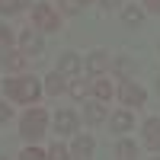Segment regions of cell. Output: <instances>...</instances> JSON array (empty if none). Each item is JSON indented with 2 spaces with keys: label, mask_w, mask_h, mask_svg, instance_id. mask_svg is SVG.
I'll return each mask as SVG.
<instances>
[{
  "label": "cell",
  "mask_w": 160,
  "mask_h": 160,
  "mask_svg": "<svg viewBox=\"0 0 160 160\" xmlns=\"http://www.w3.org/2000/svg\"><path fill=\"white\" fill-rule=\"evenodd\" d=\"M3 90L16 102H35V96H38V83L32 77H10V80H3Z\"/></svg>",
  "instance_id": "1"
},
{
  "label": "cell",
  "mask_w": 160,
  "mask_h": 160,
  "mask_svg": "<svg viewBox=\"0 0 160 160\" xmlns=\"http://www.w3.org/2000/svg\"><path fill=\"white\" fill-rule=\"evenodd\" d=\"M45 122H48V115H45L42 109L26 112V115H22V122H19V135H22V138H29V141L42 138V135H45Z\"/></svg>",
  "instance_id": "2"
},
{
  "label": "cell",
  "mask_w": 160,
  "mask_h": 160,
  "mask_svg": "<svg viewBox=\"0 0 160 160\" xmlns=\"http://www.w3.org/2000/svg\"><path fill=\"white\" fill-rule=\"evenodd\" d=\"M32 22L38 26V29H45V32H55L58 29V13L51 10L48 3H38V7H32Z\"/></svg>",
  "instance_id": "3"
},
{
  "label": "cell",
  "mask_w": 160,
  "mask_h": 160,
  "mask_svg": "<svg viewBox=\"0 0 160 160\" xmlns=\"http://www.w3.org/2000/svg\"><path fill=\"white\" fill-rule=\"evenodd\" d=\"M118 96H122L125 106H144V90H141L138 83H131V80H125V83H122Z\"/></svg>",
  "instance_id": "4"
},
{
  "label": "cell",
  "mask_w": 160,
  "mask_h": 160,
  "mask_svg": "<svg viewBox=\"0 0 160 160\" xmlns=\"http://www.w3.org/2000/svg\"><path fill=\"white\" fill-rule=\"evenodd\" d=\"M144 141H148V148L160 151V118H148L144 122Z\"/></svg>",
  "instance_id": "5"
},
{
  "label": "cell",
  "mask_w": 160,
  "mask_h": 160,
  "mask_svg": "<svg viewBox=\"0 0 160 160\" xmlns=\"http://www.w3.org/2000/svg\"><path fill=\"white\" fill-rule=\"evenodd\" d=\"M26 64H29V55H26V51H7L3 55V68L7 71H22Z\"/></svg>",
  "instance_id": "6"
},
{
  "label": "cell",
  "mask_w": 160,
  "mask_h": 160,
  "mask_svg": "<svg viewBox=\"0 0 160 160\" xmlns=\"http://www.w3.org/2000/svg\"><path fill=\"white\" fill-rule=\"evenodd\" d=\"M55 128L61 131V135H71V131L77 128V118H74V112H58V115H55Z\"/></svg>",
  "instance_id": "7"
},
{
  "label": "cell",
  "mask_w": 160,
  "mask_h": 160,
  "mask_svg": "<svg viewBox=\"0 0 160 160\" xmlns=\"http://www.w3.org/2000/svg\"><path fill=\"white\" fill-rule=\"evenodd\" d=\"M19 42H22V51H26V55H38V51H42V38H38L32 29H29V32H22Z\"/></svg>",
  "instance_id": "8"
},
{
  "label": "cell",
  "mask_w": 160,
  "mask_h": 160,
  "mask_svg": "<svg viewBox=\"0 0 160 160\" xmlns=\"http://www.w3.org/2000/svg\"><path fill=\"white\" fill-rule=\"evenodd\" d=\"M87 68H90V74H102L106 68H109V58H106L102 51H96V55L87 58Z\"/></svg>",
  "instance_id": "9"
},
{
  "label": "cell",
  "mask_w": 160,
  "mask_h": 160,
  "mask_svg": "<svg viewBox=\"0 0 160 160\" xmlns=\"http://www.w3.org/2000/svg\"><path fill=\"white\" fill-rule=\"evenodd\" d=\"M80 71V58L77 55H64L58 61V74H77Z\"/></svg>",
  "instance_id": "10"
},
{
  "label": "cell",
  "mask_w": 160,
  "mask_h": 160,
  "mask_svg": "<svg viewBox=\"0 0 160 160\" xmlns=\"http://www.w3.org/2000/svg\"><path fill=\"white\" fill-rule=\"evenodd\" d=\"M131 125H135V118L128 112H115L112 115V131H131Z\"/></svg>",
  "instance_id": "11"
},
{
  "label": "cell",
  "mask_w": 160,
  "mask_h": 160,
  "mask_svg": "<svg viewBox=\"0 0 160 160\" xmlns=\"http://www.w3.org/2000/svg\"><path fill=\"white\" fill-rule=\"evenodd\" d=\"M90 154H93V138H87V135L77 138L74 141V157H90Z\"/></svg>",
  "instance_id": "12"
},
{
  "label": "cell",
  "mask_w": 160,
  "mask_h": 160,
  "mask_svg": "<svg viewBox=\"0 0 160 160\" xmlns=\"http://www.w3.org/2000/svg\"><path fill=\"white\" fill-rule=\"evenodd\" d=\"M64 87H68V83H64V77H61V74H51V77H48V83H45V90L51 93V96L64 93Z\"/></svg>",
  "instance_id": "13"
},
{
  "label": "cell",
  "mask_w": 160,
  "mask_h": 160,
  "mask_svg": "<svg viewBox=\"0 0 160 160\" xmlns=\"http://www.w3.org/2000/svg\"><path fill=\"white\" fill-rule=\"evenodd\" d=\"M115 154H118V160H135V157H138V148H135L131 141H122Z\"/></svg>",
  "instance_id": "14"
},
{
  "label": "cell",
  "mask_w": 160,
  "mask_h": 160,
  "mask_svg": "<svg viewBox=\"0 0 160 160\" xmlns=\"http://www.w3.org/2000/svg\"><path fill=\"white\" fill-rule=\"evenodd\" d=\"M26 3H29V0H0V13H3V16L7 13H19Z\"/></svg>",
  "instance_id": "15"
},
{
  "label": "cell",
  "mask_w": 160,
  "mask_h": 160,
  "mask_svg": "<svg viewBox=\"0 0 160 160\" xmlns=\"http://www.w3.org/2000/svg\"><path fill=\"white\" fill-rule=\"evenodd\" d=\"M87 118H90V122H102V118H106V106L90 102V106H87Z\"/></svg>",
  "instance_id": "16"
},
{
  "label": "cell",
  "mask_w": 160,
  "mask_h": 160,
  "mask_svg": "<svg viewBox=\"0 0 160 160\" xmlns=\"http://www.w3.org/2000/svg\"><path fill=\"white\" fill-rule=\"evenodd\" d=\"M93 93H96L99 99H109V96H112V87H109V80H93Z\"/></svg>",
  "instance_id": "17"
},
{
  "label": "cell",
  "mask_w": 160,
  "mask_h": 160,
  "mask_svg": "<svg viewBox=\"0 0 160 160\" xmlns=\"http://www.w3.org/2000/svg\"><path fill=\"white\" fill-rule=\"evenodd\" d=\"M48 160H77V157H74L71 151H64V148H61V144H55V148H51V151H48Z\"/></svg>",
  "instance_id": "18"
},
{
  "label": "cell",
  "mask_w": 160,
  "mask_h": 160,
  "mask_svg": "<svg viewBox=\"0 0 160 160\" xmlns=\"http://www.w3.org/2000/svg\"><path fill=\"white\" fill-rule=\"evenodd\" d=\"M122 16H125V22H128V26H138L144 13H141L138 7H125V13H122Z\"/></svg>",
  "instance_id": "19"
},
{
  "label": "cell",
  "mask_w": 160,
  "mask_h": 160,
  "mask_svg": "<svg viewBox=\"0 0 160 160\" xmlns=\"http://www.w3.org/2000/svg\"><path fill=\"white\" fill-rule=\"evenodd\" d=\"M115 71H118V74H122V77H128L131 71H135V64H131L128 58H118V61H115Z\"/></svg>",
  "instance_id": "20"
},
{
  "label": "cell",
  "mask_w": 160,
  "mask_h": 160,
  "mask_svg": "<svg viewBox=\"0 0 160 160\" xmlns=\"http://www.w3.org/2000/svg\"><path fill=\"white\" fill-rule=\"evenodd\" d=\"M71 96H74V99H83V96H87V83L74 80V83H71Z\"/></svg>",
  "instance_id": "21"
},
{
  "label": "cell",
  "mask_w": 160,
  "mask_h": 160,
  "mask_svg": "<svg viewBox=\"0 0 160 160\" xmlns=\"http://www.w3.org/2000/svg\"><path fill=\"white\" fill-rule=\"evenodd\" d=\"M48 154H42V151H35V148H29V151H22L19 154V160H45Z\"/></svg>",
  "instance_id": "22"
},
{
  "label": "cell",
  "mask_w": 160,
  "mask_h": 160,
  "mask_svg": "<svg viewBox=\"0 0 160 160\" xmlns=\"http://www.w3.org/2000/svg\"><path fill=\"white\" fill-rule=\"evenodd\" d=\"M58 3H61V10H64V13H77V10H80L77 0H58Z\"/></svg>",
  "instance_id": "23"
},
{
  "label": "cell",
  "mask_w": 160,
  "mask_h": 160,
  "mask_svg": "<svg viewBox=\"0 0 160 160\" xmlns=\"http://www.w3.org/2000/svg\"><path fill=\"white\" fill-rule=\"evenodd\" d=\"M10 42H13L10 29H0V48H10Z\"/></svg>",
  "instance_id": "24"
},
{
  "label": "cell",
  "mask_w": 160,
  "mask_h": 160,
  "mask_svg": "<svg viewBox=\"0 0 160 160\" xmlns=\"http://www.w3.org/2000/svg\"><path fill=\"white\" fill-rule=\"evenodd\" d=\"M7 118H10V106L0 102V122H7Z\"/></svg>",
  "instance_id": "25"
},
{
  "label": "cell",
  "mask_w": 160,
  "mask_h": 160,
  "mask_svg": "<svg viewBox=\"0 0 160 160\" xmlns=\"http://www.w3.org/2000/svg\"><path fill=\"white\" fill-rule=\"evenodd\" d=\"M144 3H148L151 13H160V0H144Z\"/></svg>",
  "instance_id": "26"
},
{
  "label": "cell",
  "mask_w": 160,
  "mask_h": 160,
  "mask_svg": "<svg viewBox=\"0 0 160 160\" xmlns=\"http://www.w3.org/2000/svg\"><path fill=\"white\" fill-rule=\"evenodd\" d=\"M102 3H106V7H115V3H122V0H102Z\"/></svg>",
  "instance_id": "27"
},
{
  "label": "cell",
  "mask_w": 160,
  "mask_h": 160,
  "mask_svg": "<svg viewBox=\"0 0 160 160\" xmlns=\"http://www.w3.org/2000/svg\"><path fill=\"white\" fill-rule=\"evenodd\" d=\"M77 3H90V0H77Z\"/></svg>",
  "instance_id": "28"
},
{
  "label": "cell",
  "mask_w": 160,
  "mask_h": 160,
  "mask_svg": "<svg viewBox=\"0 0 160 160\" xmlns=\"http://www.w3.org/2000/svg\"><path fill=\"white\" fill-rule=\"evenodd\" d=\"M157 90H160V80H157Z\"/></svg>",
  "instance_id": "29"
},
{
  "label": "cell",
  "mask_w": 160,
  "mask_h": 160,
  "mask_svg": "<svg viewBox=\"0 0 160 160\" xmlns=\"http://www.w3.org/2000/svg\"><path fill=\"white\" fill-rule=\"evenodd\" d=\"M0 160H3V157H0Z\"/></svg>",
  "instance_id": "30"
},
{
  "label": "cell",
  "mask_w": 160,
  "mask_h": 160,
  "mask_svg": "<svg viewBox=\"0 0 160 160\" xmlns=\"http://www.w3.org/2000/svg\"><path fill=\"white\" fill-rule=\"evenodd\" d=\"M157 160H160V157H157Z\"/></svg>",
  "instance_id": "31"
}]
</instances>
